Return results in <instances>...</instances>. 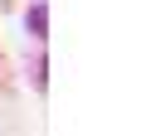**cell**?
<instances>
[{
    "label": "cell",
    "mask_w": 146,
    "mask_h": 136,
    "mask_svg": "<svg viewBox=\"0 0 146 136\" xmlns=\"http://www.w3.org/2000/svg\"><path fill=\"white\" fill-rule=\"evenodd\" d=\"M25 24H29V34H34V39H49V0H34L29 15H25Z\"/></svg>",
    "instance_id": "6da1fadb"
},
{
    "label": "cell",
    "mask_w": 146,
    "mask_h": 136,
    "mask_svg": "<svg viewBox=\"0 0 146 136\" xmlns=\"http://www.w3.org/2000/svg\"><path fill=\"white\" fill-rule=\"evenodd\" d=\"M44 73H49V63H44V58H39V63H34V88H39V92H44V88H49V78H44Z\"/></svg>",
    "instance_id": "7a4b0ae2"
},
{
    "label": "cell",
    "mask_w": 146,
    "mask_h": 136,
    "mask_svg": "<svg viewBox=\"0 0 146 136\" xmlns=\"http://www.w3.org/2000/svg\"><path fill=\"white\" fill-rule=\"evenodd\" d=\"M5 5H10V0H0V10H5Z\"/></svg>",
    "instance_id": "3957f363"
},
{
    "label": "cell",
    "mask_w": 146,
    "mask_h": 136,
    "mask_svg": "<svg viewBox=\"0 0 146 136\" xmlns=\"http://www.w3.org/2000/svg\"><path fill=\"white\" fill-rule=\"evenodd\" d=\"M0 68H5V58H0Z\"/></svg>",
    "instance_id": "277c9868"
}]
</instances>
